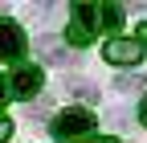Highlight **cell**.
<instances>
[{
	"label": "cell",
	"mask_w": 147,
	"mask_h": 143,
	"mask_svg": "<svg viewBox=\"0 0 147 143\" xmlns=\"http://www.w3.org/2000/svg\"><path fill=\"white\" fill-rule=\"evenodd\" d=\"M102 29V16H98V4H74V16H69V29H65V41L69 45H90L94 33Z\"/></svg>",
	"instance_id": "1"
},
{
	"label": "cell",
	"mask_w": 147,
	"mask_h": 143,
	"mask_svg": "<svg viewBox=\"0 0 147 143\" xmlns=\"http://www.w3.org/2000/svg\"><path fill=\"white\" fill-rule=\"evenodd\" d=\"M49 131H53V139H82V135L94 131V115L82 111V106H69V111H61L49 123Z\"/></svg>",
	"instance_id": "2"
},
{
	"label": "cell",
	"mask_w": 147,
	"mask_h": 143,
	"mask_svg": "<svg viewBox=\"0 0 147 143\" xmlns=\"http://www.w3.org/2000/svg\"><path fill=\"white\" fill-rule=\"evenodd\" d=\"M25 49H29L25 29L16 21H8V16H0V61H21Z\"/></svg>",
	"instance_id": "3"
},
{
	"label": "cell",
	"mask_w": 147,
	"mask_h": 143,
	"mask_svg": "<svg viewBox=\"0 0 147 143\" xmlns=\"http://www.w3.org/2000/svg\"><path fill=\"white\" fill-rule=\"evenodd\" d=\"M102 57H106L110 65H139V61H143V45H139L135 37H110V41L102 45Z\"/></svg>",
	"instance_id": "4"
},
{
	"label": "cell",
	"mask_w": 147,
	"mask_h": 143,
	"mask_svg": "<svg viewBox=\"0 0 147 143\" xmlns=\"http://www.w3.org/2000/svg\"><path fill=\"white\" fill-rule=\"evenodd\" d=\"M41 82H45L41 65H16V74L8 78V94H16V98H33L37 90H41Z\"/></svg>",
	"instance_id": "5"
},
{
	"label": "cell",
	"mask_w": 147,
	"mask_h": 143,
	"mask_svg": "<svg viewBox=\"0 0 147 143\" xmlns=\"http://www.w3.org/2000/svg\"><path fill=\"white\" fill-rule=\"evenodd\" d=\"M37 49H41L45 61H65V49H61L57 37H41V41H37Z\"/></svg>",
	"instance_id": "6"
},
{
	"label": "cell",
	"mask_w": 147,
	"mask_h": 143,
	"mask_svg": "<svg viewBox=\"0 0 147 143\" xmlns=\"http://www.w3.org/2000/svg\"><path fill=\"white\" fill-rule=\"evenodd\" d=\"M98 16H102V29H110V33L123 25V8L119 4H98Z\"/></svg>",
	"instance_id": "7"
},
{
	"label": "cell",
	"mask_w": 147,
	"mask_h": 143,
	"mask_svg": "<svg viewBox=\"0 0 147 143\" xmlns=\"http://www.w3.org/2000/svg\"><path fill=\"white\" fill-rule=\"evenodd\" d=\"M4 139H12V123H8L4 115H0V143H4Z\"/></svg>",
	"instance_id": "8"
},
{
	"label": "cell",
	"mask_w": 147,
	"mask_h": 143,
	"mask_svg": "<svg viewBox=\"0 0 147 143\" xmlns=\"http://www.w3.org/2000/svg\"><path fill=\"white\" fill-rule=\"evenodd\" d=\"M4 102H8V78L0 74V106H4Z\"/></svg>",
	"instance_id": "9"
},
{
	"label": "cell",
	"mask_w": 147,
	"mask_h": 143,
	"mask_svg": "<svg viewBox=\"0 0 147 143\" xmlns=\"http://www.w3.org/2000/svg\"><path fill=\"white\" fill-rule=\"evenodd\" d=\"M135 41H139V45H147V21L139 25V37H135Z\"/></svg>",
	"instance_id": "10"
},
{
	"label": "cell",
	"mask_w": 147,
	"mask_h": 143,
	"mask_svg": "<svg viewBox=\"0 0 147 143\" xmlns=\"http://www.w3.org/2000/svg\"><path fill=\"white\" fill-rule=\"evenodd\" d=\"M139 119H143V123H147V98H143V102H139Z\"/></svg>",
	"instance_id": "11"
},
{
	"label": "cell",
	"mask_w": 147,
	"mask_h": 143,
	"mask_svg": "<svg viewBox=\"0 0 147 143\" xmlns=\"http://www.w3.org/2000/svg\"><path fill=\"white\" fill-rule=\"evenodd\" d=\"M82 143H115V139H82Z\"/></svg>",
	"instance_id": "12"
}]
</instances>
